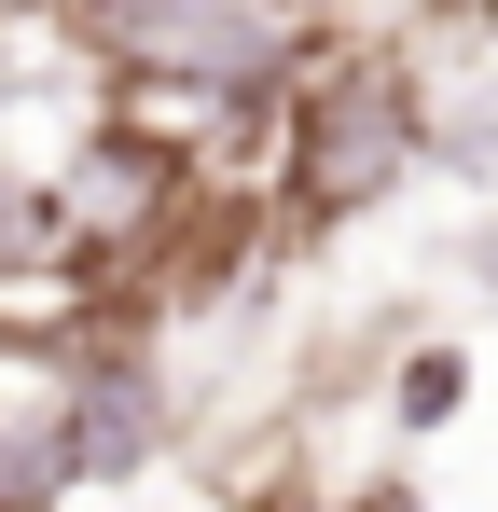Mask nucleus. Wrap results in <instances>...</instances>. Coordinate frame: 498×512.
Returning <instances> with one entry per match:
<instances>
[{"label":"nucleus","instance_id":"nucleus-1","mask_svg":"<svg viewBox=\"0 0 498 512\" xmlns=\"http://www.w3.org/2000/svg\"><path fill=\"white\" fill-rule=\"evenodd\" d=\"M415 153H429V97L388 42H360V56H319L305 84H291V153H277V222L291 236H332V222H360L374 194H402Z\"/></svg>","mask_w":498,"mask_h":512},{"label":"nucleus","instance_id":"nucleus-2","mask_svg":"<svg viewBox=\"0 0 498 512\" xmlns=\"http://www.w3.org/2000/svg\"><path fill=\"white\" fill-rule=\"evenodd\" d=\"M83 56L111 84H180V97H277L319 70L305 0H70Z\"/></svg>","mask_w":498,"mask_h":512},{"label":"nucleus","instance_id":"nucleus-3","mask_svg":"<svg viewBox=\"0 0 498 512\" xmlns=\"http://www.w3.org/2000/svg\"><path fill=\"white\" fill-rule=\"evenodd\" d=\"M180 194H194V153L166 139V125H83V153L56 167V222H70V263L97 250H166V222H180Z\"/></svg>","mask_w":498,"mask_h":512},{"label":"nucleus","instance_id":"nucleus-4","mask_svg":"<svg viewBox=\"0 0 498 512\" xmlns=\"http://www.w3.org/2000/svg\"><path fill=\"white\" fill-rule=\"evenodd\" d=\"M56 429H70L83 485H125V471H153V443H166V374L139 360V346H70Z\"/></svg>","mask_w":498,"mask_h":512},{"label":"nucleus","instance_id":"nucleus-5","mask_svg":"<svg viewBox=\"0 0 498 512\" xmlns=\"http://www.w3.org/2000/svg\"><path fill=\"white\" fill-rule=\"evenodd\" d=\"M70 263V222H56V180H0V291Z\"/></svg>","mask_w":498,"mask_h":512},{"label":"nucleus","instance_id":"nucleus-6","mask_svg":"<svg viewBox=\"0 0 498 512\" xmlns=\"http://www.w3.org/2000/svg\"><path fill=\"white\" fill-rule=\"evenodd\" d=\"M457 402H471V360H457V346H415V374L388 388V416H402V429H443Z\"/></svg>","mask_w":498,"mask_h":512},{"label":"nucleus","instance_id":"nucleus-7","mask_svg":"<svg viewBox=\"0 0 498 512\" xmlns=\"http://www.w3.org/2000/svg\"><path fill=\"white\" fill-rule=\"evenodd\" d=\"M360 512H415V485H374V499H360Z\"/></svg>","mask_w":498,"mask_h":512},{"label":"nucleus","instance_id":"nucleus-8","mask_svg":"<svg viewBox=\"0 0 498 512\" xmlns=\"http://www.w3.org/2000/svg\"><path fill=\"white\" fill-rule=\"evenodd\" d=\"M14 14H70V0H0V28H14Z\"/></svg>","mask_w":498,"mask_h":512},{"label":"nucleus","instance_id":"nucleus-9","mask_svg":"<svg viewBox=\"0 0 498 512\" xmlns=\"http://www.w3.org/2000/svg\"><path fill=\"white\" fill-rule=\"evenodd\" d=\"M305 14H332V0H305Z\"/></svg>","mask_w":498,"mask_h":512},{"label":"nucleus","instance_id":"nucleus-10","mask_svg":"<svg viewBox=\"0 0 498 512\" xmlns=\"http://www.w3.org/2000/svg\"><path fill=\"white\" fill-rule=\"evenodd\" d=\"M471 14H498V0H471Z\"/></svg>","mask_w":498,"mask_h":512}]
</instances>
